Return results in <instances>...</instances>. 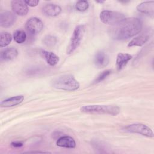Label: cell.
<instances>
[{
  "instance_id": "6da1fadb",
  "label": "cell",
  "mask_w": 154,
  "mask_h": 154,
  "mask_svg": "<svg viewBox=\"0 0 154 154\" xmlns=\"http://www.w3.org/2000/svg\"><path fill=\"white\" fill-rule=\"evenodd\" d=\"M142 28L143 23L140 19L126 18L121 23L110 28L109 34L114 40H124L140 33Z\"/></svg>"
},
{
  "instance_id": "7a4b0ae2",
  "label": "cell",
  "mask_w": 154,
  "mask_h": 154,
  "mask_svg": "<svg viewBox=\"0 0 154 154\" xmlns=\"http://www.w3.org/2000/svg\"><path fill=\"white\" fill-rule=\"evenodd\" d=\"M82 112L91 114H108L117 116L119 114L120 109L116 105H86L81 108Z\"/></svg>"
},
{
  "instance_id": "3957f363",
  "label": "cell",
  "mask_w": 154,
  "mask_h": 154,
  "mask_svg": "<svg viewBox=\"0 0 154 154\" xmlns=\"http://www.w3.org/2000/svg\"><path fill=\"white\" fill-rule=\"evenodd\" d=\"M52 86L59 90L75 91L79 88V84L71 75H64L55 78L52 81Z\"/></svg>"
},
{
  "instance_id": "277c9868",
  "label": "cell",
  "mask_w": 154,
  "mask_h": 154,
  "mask_svg": "<svg viewBox=\"0 0 154 154\" xmlns=\"http://www.w3.org/2000/svg\"><path fill=\"white\" fill-rule=\"evenodd\" d=\"M99 18L103 23L114 26L123 21L126 17L120 12L112 10H103L100 13Z\"/></svg>"
},
{
  "instance_id": "5b68a950",
  "label": "cell",
  "mask_w": 154,
  "mask_h": 154,
  "mask_svg": "<svg viewBox=\"0 0 154 154\" xmlns=\"http://www.w3.org/2000/svg\"><path fill=\"white\" fill-rule=\"evenodd\" d=\"M85 33V27L83 25H79L75 28L67 48V54L73 53L79 46Z\"/></svg>"
},
{
  "instance_id": "8992f818",
  "label": "cell",
  "mask_w": 154,
  "mask_h": 154,
  "mask_svg": "<svg viewBox=\"0 0 154 154\" xmlns=\"http://www.w3.org/2000/svg\"><path fill=\"white\" fill-rule=\"evenodd\" d=\"M123 130L128 132L140 134L149 138H153L154 136L152 129L143 123H134L129 125L125 126L123 128Z\"/></svg>"
},
{
  "instance_id": "52a82bcc",
  "label": "cell",
  "mask_w": 154,
  "mask_h": 154,
  "mask_svg": "<svg viewBox=\"0 0 154 154\" xmlns=\"http://www.w3.org/2000/svg\"><path fill=\"white\" fill-rule=\"evenodd\" d=\"M43 28L42 21L35 17L29 18L25 23V29L31 34H37L40 32Z\"/></svg>"
},
{
  "instance_id": "ba28073f",
  "label": "cell",
  "mask_w": 154,
  "mask_h": 154,
  "mask_svg": "<svg viewBox=\"0 0 154 154\" xmlns=\"http://www.w3.org/2000/svg\"><path fill=\"white\" fill-rule=\"evenodd\" d=\"M16 20L15 13L6 11L0 14V25L3 28H9L11 26Z\"/></svg>"
},
{
  "instance_id": "9c48e42d",
  "label": "cell",
  "mask_w": 154,
  "mask_h": 154,
  "mask_svg": "<svg viewBox=\"0 0 154 154\" xmlns=\"http://www.w3.org/2000/svg\"><path fill=\"white\" fill-rule=\"evenodd\" d=\"M13 12L19 16H25L28 12V7L25 1L13 0L11 2Z\"/></svg>"
},
{
  "instance_id": "30bf717a",
  "label": "cell",
  "mask_w": 154,
  "mask_h": 154,
  "mask_svg": "<svg viewBox=\"0 0 154 154\" xmlns=\"http://www.w3.org/2000/svg\"><path fill=\"white\" fill-rule=\"evenodd\" d=\"M137 11L141 13L149 15L151 17L154 16V1H144L139 4L136 7Z\"/></svg>"
},
{
  "instance_id": "8fae6325",
  "label": "cell",
  "mask_w": 154,
  "mask_h": 154,
  "mask_svg": "<svg viewBox=\"0 0 154 154\" xmlns=\"http://www.w3.org/2000/svg\"><path fill=\"white\" fill-rule=\"evenodd\" d=\"M109 57L103 51H98L94 56V63L95 66L99 68L105 67L109 63Z\"/></svg>"
},
{
  "instance_id": "7c38bea8",
  "label": "cell",
  "mask_w": 154,
  "mask_h": 154,
  "mask_svg": "<svg viewBox=\"0 0 154 154\" xmlns=\"http://www.w3.org/2000/svg\"><path fill=\"white\" fill-rule=\"evenodd\" d=\"M61 11V8L59 5L54 4H46L42 8V11L45 15L51 17L58 16Z\"/></svg>"
},
{
  "instance_id": "4fadbf2b",
  "label": "cell",
  "mask_w": 154,
  "mask_h": 154,
  "mask_svg": "<svg viewBox=\"0 0 154 154\" xmlns=\"http://www.w3.org/2000/svg\"><path fill=\"white\" fill-rule=\"evenodd\" d=\"M56 144L59 147L69 149H74L76 147V142L75 140L70 136L61 137L57 140Z\"/></svg>"
},
{
  "instance_id": "5bb4252c",
  "label": "cell",
  "mask_w": 154,
  "mask_h": 154,
  "mask_svg": "<svg viewBox=\"0 0 154 154\" xmlns=\"http://www.w3.org/2000/svg\"><path fill=\"white\" fill-rule=\"evenodd\" d=\"M40 54L46 63L51 66H55L59 61V57L52 52L41 50L40 51Z\"/></svg>"
},
{
  "instance_id": "9a60e30c",
  "label": "cell",
  "mask_w": 154,
  "mask_h": 154,
  "mask_svg": "<svg viewBox=\"0 0 154 154\" xmlns=\"http://www.w3.org/2000/svg\"><path fill=\"white\" fill-rule=\"evenodd\" d=\"M24 99V96L22 95H18L8 97L4 99L1 102V107H12L21 103Z\"/></svg>"
},
{
  "instance_id": "2e32d148",
  "label": "cell",
  "mask_w": 154,
  "mask_h": 154,
  "mask_svg": "<svg viewBox=\"0 0 154 154\" xmlns=\"http://www.w3.org/2000/svg\"><path fill=\"white\" fill-rule=\"evenodd\" d=\"M131 55L127 53H119L116 58V67L118 70H122L132 59Z\"/></svg>"
},
{
  "instance_id": "e0dca14e",
  "label": "cell",
  "mask_w": 154,
  "mask_h": 154,
  "mask_svg": "<svg viewBox=\"0 0 154 154\" xmlns=\"http://www.w3.org/2000/svg\"><path fill=\"white\" fill-rule=\"evenodd\" d=\"M18 55L17 50L13 47L7 48L1 52V59L5 61L14 60Z\"/></svg>"
},
{
  "instance_id": "ac0fdd59",
  "label": "cell",
  "mask_w": 154,
  "mask_h": 154,
  "mask_svg": "<svg viewBox=\"0 0 154 154\" xmlns=\"http://www.w3.org/2000/svg\"><path fill=\"white\" fill-rule=\"evenodd\" d=\"M150 36L146 34H141L134 38H132L128 43V47L132 46H141L144 45L149 40Z\"/></svg>"
},
{
  "instance_id": "d6986e66",
  "label": "cell",
  "mask_w": 154,
  "mask_h": 154,
  "mask_svg": "<svg viewBox=\"0 0 154 154\" xmlns=\"http://www.w3.org/2000/svg\"><path fill=\"white\" fill-rule=\"evenodd\" d=\"M12 35L7 32H2L0 34V46L1 48L8 46L12 40Z\"/></svg>"
},
{
  "instance_id": "ffe728a7",
  "label": "cell",
  "mask_w": 154,
  "mask_h": 154,
  "mask_svg": "<svg viewBox=\"0 0 154 154\" xmlns=\"http://www.w3.org/2000/svg\"><path fill=\"white\" fill-rule=\"evenodd\" d=\"M13 38L17 43H23L26 40V34L23 30H16L13 33Z\"/></svg>"
},
{
  "instance_id": "44dd1931",
  "label": "cell",
  "mask_w": 154,
  "mask_h": 154,
  "mask_svg": "<svg viewBox=\"0 0 154 154\" xmlns=\"http://www.w3.org/2000/svg\"><path fill=\"white\" fill-rule=\"evenodd\" d=\"M43 43L48 47H54L57 42V38L55 36L51 35H47L42 40Z\"/></svg>"
},
{
  "instance_id": "7402d4cb",
  "label": "cell",
  "mask_w": 154,
  "mask_h": 154,
  "mask_svg": "<svg viewBox=\"0 0 154 154\" xmlns=\"http://www.w3.org/2000/svg\"><path fill=\"white\" fill-rule=\"evenodd\" d=\"M89 7L88 2L87 1H78L76 2L75 8L76 9L81 12L86 11Z\"/></svg>"
},
{
  "instance_id": "603a6c76",
  "label": "cell",
  "mask_w": 154,
  "mask_h": 154,
  "mask_svg": "<svg viewBox=\"0 0 154 154\" xmlns=\"http://www.w3.org/2000/svg\"><path fill=\"white\" fill-rule=\"evenodd\" d=\"M111 73V70H105V71L102 72L97 77V78L95 79L94 82H95V83H98V82H100L103 81V80L105 79Z\"/></svg>"
},
{
  "instance_id": "cb8c5ba5",
  "label": "cell",
  "mask_w": 154,
  "mask_h": 154,
  "mask_svg": "<svg viewBox=\"0 0 154 154\" xmlns=\"http://www.w3.org/2000/svg\"><path fill=\"white\" fill-rule=\"evenodd\" d=\"M28 6L35 7L39 3V1H25Z\"/></svg>"
},
{
  "instance_id": "d4e9b609",
  "label": "cell",
  "mask_w": 154,
  "mask_h": 154,
  "mask_svg": "<svg viewBox=\"0 0 154 154\" xmlns=\"http://www.w3.org/2000/svg\"><path fill=\"white\" fill-rule=\"evenodd\" d=\"M11 145L13 147H16V148H18V147H21L22 146H23V143L20 141H13L11 143Z\"/></svg>"
},
{
  "instance_id": "484cf974",
  "label": "cell",
  "mask_w": 154,
  "mask_h": 154,
  "mask_svg": "<svg viewBox=\"0 0 154 154\" xmlns=\"http://www.w3.org/2000/svg\"><path fill=\"white\" fill-rule=\"evenodd\" d=\"M29 153H48V152H30Z\"/></svg>"
},
{
  "instance_id": "4316f807",
  "label": "cell",
  "mask_w": 154,
  "mask_h": 154,
  "mask_svg": "<svg viewBox=\"0 0 154 154\" xmlns=\"http://www.w3.org/2000/svg\"><path fill=\"white\" fill-rule=\"evenodd\" d=\"M96 2H98V3H103L104 2V1H96Z\"/></svg>"
}]
</instances>
